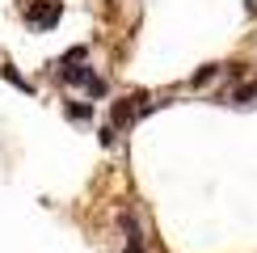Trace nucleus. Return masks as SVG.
Segmentation results:
<instances>
[{
    "label": "nucleus",
    "instance_id": "1",
    "mask_svg": "<svg viewBox=\"0 0 257 253\" xmlns=\"http://www.w3.org/2000/svg\"><path fill=\"white\" fill-rule=\"evenodd\" d=\"M63 17V5L59 0H34V5L26 9V26L34 30V34H47V30H55Z\"/></svg>",
    "mask_w": 257,
    "mask_h": 253
},
{
    "label": "nucleus",
    "instance_id": "2",
    "mask_svg": "<svg viewBox=\"0 0 257 253\" xmlns=\"http://www.w3.org/2000/svg\"><path fill=\"white\" fill-rule=\"evenodd\" d=\"M55 76L68 84V89H89V84L97 80V72H93L89 63H68V68H55Z\"/></svg>",
    "mask_w": 257,
    "mask_h": 253
},
{
    "label": "nucleus",
    "instance_id": "3",
    "mask_svg": "<svg viewBox=\"0 0 257 253\" xmlns=\"http://www.w3.org/2000/svg\"><path fill=\"white\" fill-rule=\"evenodd\" d=\"M131 122H135V97L114 101V110H110V126H114V131H122V126H131Z\"/></svg>",
    "mask_w": 257,
    "mask_h": 253
},
{
    "label": "nucleus",
    "instance_id": "4",
    "mask_svg": "<svg viewBox=\"0 0 257 253\" xmlns=\"http://www.w3.org/2000/svg\"><path fill=\"white\" fill-rule=\"evenodd\" d=\"M63 114H68V122H93V101H63Z\"/></svg>",
    "mask_w": 257,
    "mask_h": 253
},
{
    "label": "nucleus",
    "instance_id": "5",
    "mask_svg": "<svg viewBox=\"0 0 257 253\" xmlns=\"http://www.w3.org/2000/svg\"><path fill=\"white\" fill-rule=\"evenodd\" d=\"M0 76H5L9 84H13V89H21V93H34V84H30L26 76H21L17 68H9V63H5V68H0Z\"/></svg>",
    "mask_w": 257,
    "mask_h": 253
},
{
    "label": "nucleus",
    "instance_id": "6",
    "mask_svg": "<svg viewBox=\"0 0 257 253\" xmlns=\"http://www.w3.org/2000/svg\"><path fill=\"white\" fill-rule=\"evenodd\" d=\"M215 76H219V63H207V68L194 72V80H190V84H194V89H202V84H211Z\"/></svg>",
    "mask_w": 257,
    "mask_h": 253
},
{
    "label": "nucleus",
    "instance_id": "7",
    "mask_svg": "<svg viewBox=\"0 0 257 253\" xmlns=\"http://www.w3.org/2000/svg\"><path fill=\"white\" fill-rule=\"evenodd\" d=\"M253 101H257V84H240L232 93V105H253Z\"/></svg>",
    "mask_w": 257,
    "mask_h": 253
},
{
    "label": "nucleus",
    "instance_id": "8",
    "mask_svg": "<svg viewBox=\"0 0 257 253\" xmlns=\"http://www.w3.org/2000/svg\"><path fill=\"white\" fill-rule=\"evenodd\" d=\"M84 59H89V47H72L68 55H63V59L55 63V68H68V63H84Z\"/></svg>",
    "mask_w": 257,
    "mask_h": 253
},
{
    "label": "nucleus",
    "instance_id": "9",
    "mask_svg": "<svg viewBox=\"0 0 257 253\" xmlns=\"http://www.w3.org/2000/svg\"><path fill=\"white\" fill-rule=\"evenodd\" d=\"M84 93H89V97H105V80L97 76V80H93V84H89V89H84Z\"/></svg>",
    "mask_w": 257,
    "mask_h": 253
},
{
    "label": "nucleus",
    "instance_id": "10",
    "mask_svg": "<svg viewBox=\"0 0 257 253\" xmlns=\"http://www.w3.org/2000/svg\"><path fill=\"white\" fill-rule=\"evenodd\" d=\"M114 140H118V131H114V126H101V144H105V148H110Z\"/></svg>",
    "mask_w": 257,
    "mask_h": 253
}]
</instances>
